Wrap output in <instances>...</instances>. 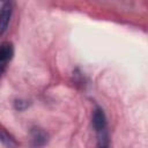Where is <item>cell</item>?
<instances>
[{
  "instance_id": "1",
  "label": "cell",
  "mask_w": 148,
  "mask_h": 148,
  "mask_svg": "<svg viewBox=\"0 0 148 148\" xmlns=\"http://www.w3.org/2000/svg\"><path fill=\"white\" fill-rule=\"evenodd\" d=\"M14 57V45L12 42H2L0 44V75L6 71L8 62Z\"/></svg>"
},
{
  "instance_id": "2",
  "label": "cell",
  "mask_w": 148,
  "mask_h": 148,
  "mask_svg": "<svg viewBox=\"0 0 148 148\" xmlns=\"http://www.w3.org/2000/svg\"><path fill=\"white\" fill-rule=\"evenodd\" d=\"M12 14H13V2L10 1L3 2L2 6L0 7V36L7 31L12 18Z\"/></svg>"
},
{
  "instance_id": "3",
  "label": "cell",
  "mask_w": 148,
  "mask_h": 148,
  "mask_svg": "<svg viewBox=\"0 0 148 148\" xmlns=\"http://www.w3.org/2000/svg\"><path fill=\"white\" fill-rule=\"evenodd\" d=\"M49 141L47 133L39 127H34L30 131V143L34 148H42Z\"/></svg>"
},
{
  "instance_id": "4",
  "label": "cell",
  "mask_w": 148,
  "mask_h": 148,
  "mask_svg": "<svg viewBox=\"0 0 148 148\" xmlns=\"http://www.w3.org/2000/svg\"><path fill=\"white\" fill-rule=\"evenodd\" d=\"M92 127L95 132H99L103 130H108V120L104 110L101 106H96L92 112V118H91Z\"/></svg>"
},
{
  "instance_id": "5",
  "label": "cell",
  "mask_w": 148,
  "mask_h": 148,
  "mask_svg": "<svg viewBox=\"0 0 148 148\" xmlns=\"http://www.w3.org/2000/svg\"><path fill=\"white\" fill-rule=\"evenodd\" d=\"M0 141H1L5 146H7L8 148H15V147H16L15 140H14L3 128H0Z\"/></svg>"
},
{
  "instance_id": "6",
  "label": "cell",
  "mask_w": 148,
  "mask_h": 148,
  "mask_svg": "<svg viewBox=\"0 0 148 148\" xmlns=\"http://www.w3.org/2000/svg\"><path fill=\"white\" fill-rule=\"evenodd\" d=\"M29 106V103L28 101H24V99H16L14 102V108L18 111H23L24 109H27Z\"/></svg>"
},
{
  "instance_id": "7",
  "label": "cell",
  "mask_w": 148,
  "mask_h": 148,
  "mask_svg": "<svg viewBox=\"0 0 148 148\" xmlns=\"http://www.w3.org/2000/svg\"><path fill=\"white\" fill-rule=\"evenodd\" d=\"M110 143H97V148H109Z\"/></svg>"
}]
</instances>
